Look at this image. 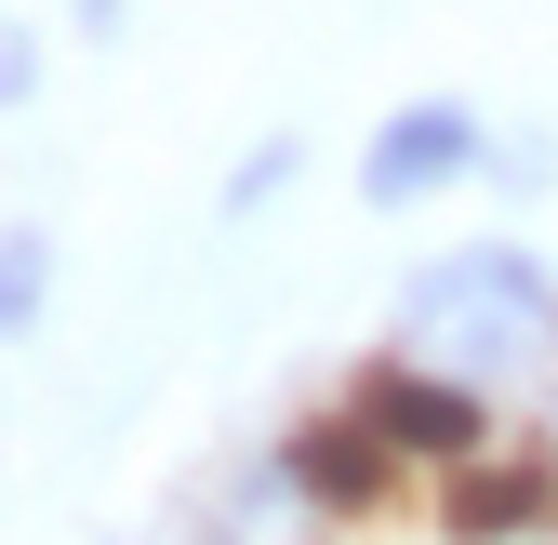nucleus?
I'll use <instances>...</instances> for the list:
<instances>
[{
    "instance_id": "obj_1",
    "label": "nucleus",
    "mask_w": 558,
    "mask_h": 545,
    "mask_svg": "<svg viewBox=\"0 0 558 545\" xmlns=\"http://www.w3.org/2000/svg\"><path fill=\"white\" fill-rule=\"evenodd\" d=\"M399 347L465 386H532L558 360V266L532 240H452L399 280Z\"/></svg>"
},
{
    "instance_id": "obj_2",
    "label": "nucleus",
    "mask_w": 558,
    "mask_h": 545,
    "mask_svg": "<svg viewBox=\"0 0 558 545\" xmlns=\"http://www.w3.org/2000/svg\"><path fill=\"white\" fill-rule=\"evenodd\" d=\"M345 413L399 452V480H452V465L493 452V386H465V373L412 360V347H386L360 386H345Z\"/></svg>"
},
{
    "instance_id": "obj_3",
    "label": "nucleus",
    "mask_w": 558,
    "mask_h": 545,
    "mask_svg": "<svg viewBox=\"0 0 558 545\" xmlns=\"http://www.w3.org/2000/svg\"><path fill=\"white\" fill-rule=\"evenodd\" d=\"M493 173V120H478L465 94H399L373 133H360V199L373 214H426L439 186Z\"/></svg>"
},
{
    "instance_id": "obj_4",
    "label": "nucleus",
    "mask_w": 558,
    "mask_h": 545,
    "mask_svg": "<svg viewBox=\"0 0 558 545\" xmlns=\"http://www.w3.org/2000/svg\"><path fill=\"white\" fill-rule=\"evenodd\" d=\"M439 532L452 545H532V532H558V452L532 439V452H478V465H452L439 480Z\"/></svg>"
},
{
    "instance_id": "obj_5",
    "label": "nucleus",
    "mask_w": 558,
    "mask_h": 545,
    "mask_svg": "<svg viewBox=\"0 0 558 545\" xmlns=\"http://www.w3.org/2000/svg\"><path fill=\"white\" fill-rule=\"evenodd\" d=\"M279 480H293V506H306V519H373V506L399 493V452H386V439L332 399V413H306L293 439H279Z\"/></svg>"
},
{
    "instance_id": "obj_6",
    "label": "nucleus",
    "mask_w": 558,
    "mask_h": 545,
    "mask_svg": "<svg viewBox=\"0 0 558 545\" xmlns=\"http://www.w3.org/2000/svg\"><path fill=\"white\" fill-rule=\"evenodd\" d=\"M53 319V240L40 227H0V347H27Z\"/></svg>"
},
{
    "instance_id": "obj_7",
    "label": "nucleus",
    "mask_w": 558,
    "mask_h": 545,
    "mask_svg": "<svg viewBox=\"0 0 558 545\" xmlns=\"http://www.w3.org/2000/svg\"><path fill=\"white\" fill-rule=\"evenodd\" d=\"M293 173H306V147H293V133H266V147H253V160H240V173L214 186V214H227V227L279 214V199H293Z\"/></svg>"
},
{
    "instance_id": "obj_8",
    "label": "nucleus",
    "mask_w": 558,
    "mask_h": 545,
    "mask_svg": "<svg viewBox=\"0 0 558 545\" xmlns=\"http://www.w3.org/2000/svg\"><path fill=\"white\" fill-rule=\"evenodd\" d=\"M493 186H519V199H532V186H558V160H545V133H493Z\"/></svg>"
},
{
    "instance_id": "obj_9",
    "label": "nucleus",
    "mask_w": 558,
    "mask_h": 545,
    "mask_svg": "<svg viewBox=\"0 0 558 545\" xmlns=\"http://www.w3.org/2000/svg\"><path fill=\"white\" fill-rule=\"evenodd\" d=\"M40 94V27H0V107Z\"/></svg>"
},
{
    "instance_id": "obj_10",
    "label": "nucleus",
    "mask_w": 558,
    "mask_h": 545,
    "mask_svg": "<svg viewBox=\"0 0 558 545\" xmlns=\"http://www.w3.org/2000/svg\"><path fill=\"white\" fill-rule=\"evenodd\" d=\"M66 27H81V40H120V27H133V0H66Z\"/></svg>"
},
{
    "instance_id": "obj_11",
    "label": "nucleus",
    "mask_w": 558,
    "mask_h": 545,
    "mask_svg": "<svg viewBox=\"0 0 558 545\" xmlns=\"http://www.w3.org/2000/svg\"><path fill=\"white\" fill-rule=\"evenodd\" d=\"M532 386H545V452H558V360H545V373H532Z\"/></svg>"
}]
</instances>
